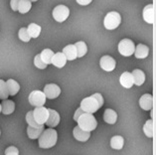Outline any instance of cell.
I'll return each instance as SVG.
<instances>
[{
  "mask_svg": "<svg viewBox=\"0 0 156 155\" xmlns=\"http://www.w3.org/2000/svg\"><path fill=\"white\" fill-rule=\"evenodd\" d=\"M123 145H124V139L120 135H115V136L112 137V139H110V146L113 149L120 150L122 149Z\"/></svg>",
  "mask_w": 156,
  "mask_h": 155,
  "instance_id": "23",
  "label": "cell"
},
{
  "mask_svg": "<svg viewBox=\"0 0 156 155\" xmlns=\"http://www.w3.org/2000/svg\"><path fill=\"white\" fill-rule=\"evenodd\" d=\"M77 122H78V126L80 128H82L83 130L87 131V132L94 130L98 126V122L96 118L93 115V113L83 112L78 118Z\"/></svg>",
  "mask_w": 156,
  "mask_h": 155,
  "instance_id": "3",
  "label": "cell"
},
{
  "mask_svg": "<svg viewBox=\"0 0 156 155\" xmlns=\"http://www.w3.org/2000/svg\"><path fill=\"white\" fill-rule=\"evenodd\" d=\"M48 111H49V116L46 122L47 126L56 127L60 123V114L58 113V111H56L55 109L52 108H48Z\"/></svg>",
  "mask_w": 156,
  "mask_h": 155,
  "instance_id": "12",
  "label": "cell"
},
{
  "mask_svg": "<svg viewBox=\"0 0 156 155\" xmlns=\"http://www.w3.org/2000/svg\"><path fill=\"white\" fill-rule=\"evenodd\" d=\"M69 15L70 9L66 5H58L53 10V17L57 22H60V23L66 21L67 18L69 17Z\"/></svg>",
  "mask_w": 156,
  "mask_h": 155,
  "instance_id": "8",
  "label": "cell"
},
{
  "mask_svg": "<svg viewBox=\"0 0 156 155\" xmlns=\"http://www.w3.org/2000/svg\"><path fill=\"white\" fill-rule=\"evenodd\" d=\"M6 86H7V90H8V93H9V96H15L20 90V86H19L18 83L10 79L6 82Z\"/></svg>",
  "mask_w": 156,
  "mask_h": 155,
  "instance_id": "24",
  "label": "cell"
},
{
  "mask_svg": "<svg viewBox=\"0 0 156 155\" xmlns=\"http://www.w3.org/2000/svg\"><path fill=\"white\" fill-rule=\"evenodd\" d=\"M34 65H35L38 69H41V70H44V69H46L47 66L43 61H42V59H41V57H40V54H38L35 56V58H34Z\"/></svg>",
  "mask_w": 156,
  "mask_h": 155,
  "instance_id": "33",
  "label": "cell"
},
{
  "mask_svg": "<svg viewBox=\"0 0 156 155\" xmlns=\"http://www.w3.org/2000/svg\"><path fill=\"white\" fill-rule=\"evenodd\" d=\"M140 107L144 111H151L153 107V97L150 93H145L139 100Z\"/></svg>",
  "mask_w": 156,
  "mask_h": 155,
  "instance_id": "11",
  "label": "cell"
},
{
  "mask_svg": "<svg viewBox=\"0 0 156 155\" xmlns=\"http://www.w3.org/2000/svg\"><path fill=\"white\" fill-rule=\"evenodd\" d=\"M121 22V16L116 11H112L106 14L104 20V25L108 30H115L119 26Z\"/></svg>",
  "mask_w": 156,
  "mask_h": 155,
  "instance_id": "4",
  "label": "cell"
},
{
  "mask_svg": "<svg viewBox=\"0 0 156 155\" xmlns=\"http://www.w3.org/2000/svg\"><path fill=\"white\" fill-rule=\"evenodd\" d=\"M54 56V52H53L51 49H45L41 53H40V57L46 65H50L52 62V58Z\"/></svg>",
  "mask_w": 156,
  "mask_h": 155,
  "instance_id": "26",
  "label": "cell"
},
{
  "mask_svg": "<svg viewBox=\"0 0 156 155\" xmlns=\"http://www.w3.org/2000/svg\"><path fill=\"white\" fill-rule=\"evenodd\" d=\"M18 4H19V0H11L10 1V6L13 11H17Z\"/></svg>",
  "mask_w": 156,
  "mask_h": 155,
  "instance_id": "35",
  "label": "cell"
},
{
  "mask_svg": "<svg viewBox=\"0 0 156 155\" xmlns=\"http://www.w3.org/2000/svg\"><path fill=\"white\" fill-rule=\"evenodd\" d=\"M26 122H27L29 126H32V127H40L41 126L35 122V118H34V116H33V111H30L27 112V114H26Z\"/></svg>",
  "mask_w": 156,
  "mask_h": 155,
  "instance_id": "32",
  "label": "cell"
},
{
  "mask_svg": "<svg viewBox=\"0 0 156 155\" xmlns=\"http://www.w3.org/2000/svg\"><path fill=\"white\" fill-rule=\"evenodd\" d=\"M0 135H1V131H0Z\"/></svg>",
  "mask_w": 156,
  "mask_h": 155,
  "instance_id": "40",
  "label": "cell"
},
{
  "mask_svg": "<svg viewBox=\"0 0 156 155\" xmlns=\"http://www.w3.org/2000/svg\"><path fill=\"white\" fill-rule=\"evenodd\" d=\"M102 105H104V97L101 93H94L93 96L85 97L81 101L80 107L83 109V111L87 113H94L98 111Z\"/></svg>",
  "mask_w": 156,
  "mask_h": 155,
  "instance_id": "1",
  "label": "cell"
},
{
  "mask_svg": "<svg viewBox=\"0 0 156 155\" xmlns=\"http://www.w3.org/2000/svg\"><path fill=\"white\" fill-rule=\"evenodd\" d=\"M43 93H45V96H46L47 99L54 100L60 96L61 89H60V86L56 84H48L45 86Z\"/></svg>",
  "mask_w": 156,
  "mask_h": 155,
  "instance_id": "9",
  "label": "cell"
},
{
  "mask_svg": "<svg viewBox=\"0 0 156 155\" xmlns=\"http://www.w3.org/2000/svg\"><path fill=\"white\" fill-rule=\"evenodd\" d=\"M31 2H36V1H38V0H30Z\"/></svg>",
  "mask_w": 156,
  "mask_h": 155,
  "instance_id": "38",
  "label": "cell"
},
{
  "mask_svg": "<svg viewBox=\"0 0 156 155\" xmlns=\"http://www.w3.org/2000/svg\"><path fill=\"white\" fill-rule=\"evenodd\" d=\"M33 116L35 118V122L39 124V125H44L46 123L48 116H49V111L48 108H46L44 105L42 107H37L33 111Z\"/></svg>",
  "mask_w": 156,
  "mask_h": 155,
  "instance_id": "7",
  "label": "cell"
},
{
  "mask_svg": "<svg viewBox=\"0 0 156 155\" xmlns=\"http://www.w3.org/2000/svg\"><path fill=\"white\" fill-rule=\"evenodd\" d=\"M135 50V45L130 39H122L119 44V52L124 57H130Z\"/></svg>",
  "mask_w": 156,
  "mask_h": 155,
  "instance_id": "5",
  "label": "cell"
},
{
  "mask_svg": "<svg viewBox=\"0 0 156 155\" xmlns=\"http://www.w3.org/2000/svg\"><path fill=\"white\" fill-rule=\"evenodd\" d=\"M133 54L135 55V58H137V59H145L148 56V54H149V48H148L146 45L138 44L137 46L135 47V50Z\"/></svg>",
  "mask_w": 156,
  "mask_h": 155,
  "instance_id": "19",
  "label": "cell"
},
{
  "mask_svg": "<svg viewBox=\"0 0 156 155\" xmlns=\"http://www.w3.org/2000/svg\"><path fill=\"white\" fill-rule=\"evenodd\" d=\"M29 103L33 107H42L46 104L47 97L45 96V93L42 90H33V92L29 94Z\"/></svg>",
  "mask_w": 156,
  "mask_h": 155,
  "instance_id": "6",
  "label": "cell"
},
{
  "mask_svg": "<svg viewBox=\"0 0 156 155\" xmlns=\"http://www.w3.org/2000/svg\"><path fill=\"white\" fill-rule=\"evenodd\" d=\"M143 132L147 137L152 138L154 135V125H153V120L149 119L144 123L143 125Z\"/></svg>",
  "mask_w": 156,
  "mask_h": 155,
  "instance_id": "27",
  "label": "cell"
},
{
  "mask_svg": "<svg viewBox=\"0 0 156 155\" xmlns=\"http://www.w3.org/2000/svg\"><path fill=\"white\" fill-rule=\"evenodd\" d=\"M5 155H19V150L15 146H9L5 150Z\"/></svg>",
  "mask_w": 156,
  "mask_h": 155,
  "instance_id": "34",
  "label": "cell"
},
{
  "mask_svg": "<svg viewBox=\"0 0 156 155\" xmlns=\"http://www.w3.org/2000/svg\"><path fill=\"white\" fill-rule=\"evenodd\" d=\"M9 97L8 90H7L6 82L3 80H0V100H7Z\"/></svg>",
  "mask_w": 156,
  "mask_h": 155,
  "instance_id": "30",
  "label": "cell"
},
{
  "mask_svg": "<svg viewBox=\"0 0 156 155\" xmlns=\"http://www.w3.org/2000/svg\"><path fill=\"white\" fill-rule=\"evenodd\" d=\"M73 135H74V137L77 139L78 141L86 142L87 140H89V138L90 137V132L83 130L82 128H80L77 125L74 128V130H73Z\"/></svg>",
  "mask_w": 156,
  "mask_h": 155,
  "instance_id": "14",
  "label": "cell"
},
{
  "mask_svg": "<svg viewBox=\"0 0 156 155\" xmlns=\"http://www.w3.org/2000/svg\"><path fill=\"white\" fill-rule=\"evenodd\" d=\"M85 112V111H83V109L81 108V107H79L77 111H76V112H75V115H74V120L75 122H77L78 120V118H80V116H81L83 113Z\"/></svg>",
  "mask_w": 156,
  "mask_h": 155,
  "instance_id": "36",
  "label": "cell"
},
{
  "mask_svg": "<svg viewBox=\"0 0 156 155\" xmlns=\"http://www.w3.org/2000/svg\"><path fill=\"white\" fill-rule=\"evenodd\" d=\"M76 49H77V57L78 58H82L83 57L87 52V44L83 41H80V42H77L75 44Z\"/></svg>",
  "mask_w": 156,
  "mask_h": 155,
  "instance_id": "29",
  "label": "cell"
},
{
  "mask_svg": "<svg viewBox=\"0 0 156 155\" xmlns=\"http://www.w3.org/2000/svg\"><path fill=\"white\" fill-rule=\"evenodd\" d=\"M44 125H41L40 127H32L29 126L27 127V134L29 138L31 139H37L39 138V136L42 134V132L44 131Z\"/></svg>",
  "mask_w": 156,
  "mask_h": 155,
  "instance_id": "22",
  "label": "cell"
},
{
  "mask_svg": "<svg viewBox=\"0 0 156 155\" xmlns=\"http://www.w3.org/2000/svg\"><path fill=\"white\" fill-rule=\"evenodd\" d=\"M27 30H28V33L31 38H38L41 33V27L36 23L30 24L27 27Z\"/></svg>",
  "mask_w": 156,
  "mask_h": 155,
  "instance_id": "28",
  "label": "cell"
},
{
  "mask_svg": "<svg viewBox=\"0 0 156 155\" xmlns=\"http://www.w3.org/2000/svg\"><path fill=\"white\" fill-rule=\"evenodd\" d=\"M15 111V104L13 100H3L1 104V112L3 114H11Z\"/></svg>",
  "mask_w": 156,
  "mask_h": 155,
  "instance_id": "20",
  "label": "cell"
},
{
  "mask_svg": "<svg viewBox=\"0 0 156 155\" xmlns=\"http://www.w3.org/2000/svg\"><path fill=\"white\" fill-rule=\"evenodd\" d=\"M66 63H67V59L62 52L54 53V56H53V58H52L51 64H53L55 67L59 68V69H62V68L66 65Z\"/></svg>",
  "mask_w": 156,
  "mask_h": 155,
  "instance_id": "15",
  "label": "cell"
},
{
  "mask_svg": "<svg viewBox=\"0 0 156 155\" xmlns=\"http://www.w3.org/2000/svg\"><path fill=\"white\" fill-rule=\"evenodd\" d=\"M132 79H133V85L136 86H142L145 82V74L143 73L141 70L136 69L131 73Z\"/></svg>",
  "mask_w": 156,
  "mask_h": 155,
  "instance_id": "18",
  "label": "cell"
},
{
  "mask_svg": "<svg viewBox=\"0 0 156 155\" xmlns=\"http://www.w3.org/2000/svg\"><path fill=\"white\" fill-rule=\"evenodd\" d=\"M80 5H83V6H86V5H89L93 0H76Z\"/></svg>",
  "mask_w": 156,
  "mask_h": 155,
  "instance_id": "37",
  "label": "cell"
},
{
  "mask_svg": "<svg viewBox=\"0 0 156 155\" xmlns=\"http://www.w3.org/2000/svg\"><path fill=\"white\" fill-rule=\"evenodd\" d=\"M143 19L144 21L148 24H153L155 20V14H154V6L152 4H148L144 7L143 9Z\"/></svg>",
  "mask_w": 156,
  "mask_h": 155,
  "instance_id": "13",
  "label": "cell"
},
{
  "mask_svg": "<svg viewBox=\"0 0 156 155\" xmlns=\"http://www.w3.org/2000/svg\"><path fill=\"white\" fill-rule=\"evenodd\" d=\"M119 83L123 88L130 89L133 86V79H132L131 73H129V72H124V73H122V75H121L119 78Z\"/></svg>",
  "mask_w": 156,
  "mask_h": 155,
  "instance_id": "17",
  "label": "cell"
},
{
  "mask_svg": "<svg viewBox=\"0 0 156 155\" xmlns=\"http://www.w3.org/2000/svg\"><path fill=\"white\" fill-rule=\"evenodd\" d=\"M104 120L108 124H115L117 120V113L112 108H106L104 113Z\"/></svg>",
  "mask_w": 156,
  "mask_h": 155,
  "instance_id": "21",
  "label": "cell"
},
{
  "mask_svg": "<svg viewBox=\"0 0 156 155\" xmlns=\"http://www.w3.org/2000/svg\"><path fill=\"white\" fill-rule=\"evenodd\" d=\"M63 54L66 57L67 61H74L75 59H77V49H76V46L73 44H70L66 46L63 49Z\"/></svg>",
  "mask_w": 156,
  "mask_h": 155,
  "instance_id": "16",
  "label": "cell"
},
{
  "mask_svg": "<svg viewBox=\"0 0 156 155\" xmlns=\"http://www.w3.org/2000/svg\"><path fill=\"white\" fill-rule=\"evenodd\" d=\"M18 37H19V39H20L21 41H23V42H29L30 39H31V37H30L29 35V33H28V30L27 28H21L20 30H19V32H18Z\"/></svg>",
  "mask_w": 156,
  "mask_h": 155,
  "instance_id": "31",
  "label": "cell"
},
{
  "mask_svg": "<svg viewBox=\"0 0 156 155\" xmlns=\"http://www.w3.org/2000/svg\"><path fill=\"white\" fill-rule=\"evenodd\" d=\"M58 140V133L52 127L44 129L42 134L39 136V146L41 148L48 149L55 146Z\"/></svg>",
  "mask_w": 156,
  "mask_h": 155,
  "instance_id": "2",
  "label": "cell"
},
{
  "mask_svg": "<svg viewBox=\"0 0 156 155\" xmlns=\"http://www.w3.org/2000/svg\"><path fill=\"white\" fill-rule=\"evenodd\" d=\"M32 7V2L30 0H19V4H18V9L21 14H25L30 11Z\"/></svg>",
  "mask_w": 156,
  "mask_h": 155,
  "instance_id": "25",
  "label": "cell"
},
{
  "mask_svg": "<svg viewBox=\"0 0 156 155\" xmlns=\"http://www.w3.org/2000/svg\"><path fill=\"white\" fill-rule=\"evenodd\" d=\"M0 113H1V104H0Z\"/></svg>",
  "mask_w": 156,
  "mask_h": 155,
  "instance_id": "39",
  "label": "cell"
},
{
  "mask_svg": "<svg viewBox=\"0 0 156 155\" xmlns=\"http://www.w3.org/2000/svg\"><path fill=\"white\" fill-rule=\"evenodd\" d=\"M100 65L101 68L105 72H112L115 69L116 66V62L115 60L112 58V57L105 55L104 57H101V61H100Z\"/></svg>",
  "mask_w": 156,
  "mask_h": 155,
  "instance_id": "10",
  "label": "cell"
}]
</instances>
